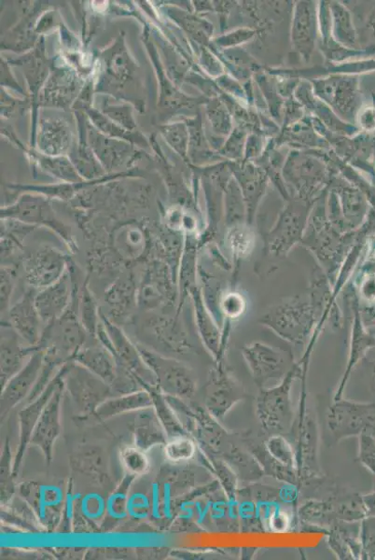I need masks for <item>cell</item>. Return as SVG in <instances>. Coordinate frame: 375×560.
I'll return each instance as SVG.
<instances>
[{
    "label": "cell",
    "mask_w": 375,
    "mask_h": 560,
    "mask_svg": "<svg viewBox=\"0 0 375 560\" xmlns=\"http://www.w3.org/2000/svg\"><path fill=\"white\" fill-rule=\"evenodd\" d=\"M292 33L297 50L309 55L316 36V15L313 5L301 4L298 6Z\"/></svg>",
    "instance_id": "d4e9b609"
},
{
    "label": "cell",
    "mask_w": 375,
    "mask_h": 560,
    "mask_svg": "<svg viewBox=\"0 0 375 560\" xmlns=\"http://www.w3.org/2000/svg\"><path fill=\"white\" fill-rule=\"evenodd\" d=\"M358 460L375 476V431H365L358 436Z\"/></svg>",
    "instance_id": "d590c367"
},
{
    "label": "cell",
    "mask_w": 375,
    "mask_h": 560,
    "mask_svg": "<svg viewBox=\"0 0 375 560\" xmlns=\"http://www.w3.org/2000/svg\"><path fill=\"white\" fill-rule=\"evenodd\" d=\"M10 219L27 226H43L52 230L67 245L75 247L71 230L59 222L48 207L20 205L4 214V219Z\"/></svg>",
    "instance_id": "d6986e66"
},
{
    "label": "cell",
    "mask_w": 375,
    "mask_h": 560,
    "mask_svg": "<svg viewBox=\"0 0 375 560\" xmlns=\"http://www.w3.org/2000/svg\"><path fill=\"white\" fill-rule=\"evenodd\" d=\"M328 544L340 559H362L360 522L339 521L328 532Z\"/></svg>",
    "instance_id": "ffe728a7"
},
{
    "label": "cell",
    "mask_w": 375,
    "mask_h": 560,
    "mask_svg": "<svg viewBox=\"0 0 375 560\" xmlns=\"http://www.w3.org/2000/svg\"><path fill=\"white\" fill-rule=\"evenodd\" d=\"M80 285L78 283L69 308L59 319L45 327L40 345L36 347L53 350L67 361H71L90 338L79 317Z\"/></svg>",
    "instance_id": "5b68a950"
},
{
    "label": "cell",
    "mask_w": 375,
    "mask_h": 560,
    "mask_svg": "<svg viewBox=\"0 0 375 560\" xmlns=\"http://www.w3.org/2000/svg\"><path fill=\"white\" fill-rule=\"evenodd\" d=\"M327 426L336 441L358 437L375 431V404L350 400L332 402L327 413Z\"/></svg>",
    "instance_id": "52a82bcc"
},
{
    "label": "cell",
    "mask_w": 375,
    "mask_h": 560,
    "mask_svg": "<svg viewBox=\"0 0 375 560\" xmlns=\"http://www.w3.org/2000/svg\"><path fill=\"white\" fill-rule=\"evenodd\" d=\"M69 258L59 250L45 246L31 253L24 262L29 288L41 291L56 284L68 270Z\"/></svg>",
    "instance_id": "ba28073f"
},
{
    "label": "cell",
    "mask_w": 375,
    "mask_h": 560,
    "mask_svg": "<svg viewBox=\"0 0 375 560\" xmlns=\"http://www.w3.org/2000/svg\"><path fill=\"white\" fill-rule=\"evenodd\" d=\"M71 361L84 366L111 387L117 382L121 370L115 355L94 338H89Z\"/></svg>",
    "instance_id": "e0dca14e"
},
{
    "label": "cell",
    "mask_w": 375,
    "mask_h": 560,
    "mask_svg": "<svg viewBox=\"0 0 375 560\" xmlns=\"http://www.w3.org/2000/svg\"><path fill=\"white\" fill-rule=\"evenodd\" d=\"M64 390V381H62L46 405L29 443L42 450L48 464L52 462L54 445L61 431L60 411Z\"/></svg>",
    "instance_id": "9a60e30c"
},
{
    "label": "cell",
    "mask_w": 375,
    "mask_h": 560,
    "mask_svg": "<svg viewBox=\"0 0 375 560\" xmlns=\"http://www.w3.org/2000/svg\"><path fill=\"white\" fill-rule=\"evenodd\" d=\"M79 317L90 338L97 339L96 334L100 324V310L88 288L87 282L80 285L78 294Z\"/></svg>",
    "instance_id": "83f0119b"
},
{
    "label": "cell",
    "mask_w": 375,
    "mask_h": 560,
    "mask_svg": "<svg viewBox=\"0 0 375 560\" xmlns=\"http://www.w3.org/2000/svg\"><path fill=\"white\" fill-rule=\"evenodd\" d=\"M243 355L259 389L267 388L272 381L280 382L294 365L289 356L264 344L254 343L246 346Z\"/></svg>",
    "instance_id": "9c48e42d"
},
{
    "label": "cell",
    "mask_w": 375,
    "mask_h": 560,
    "mask_svg": "<svg viewBox=\"0 0 375 560\" xmlns=\"http://www.w3.org/2000/svg\"><path fill=\"white\" fill-rule=\"evenodd\" d=\"M332 12L334 15L337 36H339L341 43H354L355 35L349 13L340 5L333 6Z\"/></svg>",
    "instance_id": "74e56055"
},
{
    "label": "cell",
    "mask_w": 375,
    "mask_h": 560,
    "mask_svg": "<svg viewBox=\"0 0 375 560\" xmlns=\"http://www.w3.org/2000/svg\"><path fill=\"white\" fill-rule=\"evenodd\" d=\"M100 320L103 326L98 329L97 339L115 355L119 366L134 375L145 390L158 389L156 377L143 361L137 345L101 310Z\"/></svg>",
    "instance_id": "7a4b0ae2"
},
{
    "label": "cell",
    "mask_w": 375,
    "mask_h": 560,
    "mask_svg": "<svg viewBox=\"0 0 375 560\" xmlns=\"http://www.w3.org/2000/svg\"><path fill=\"white\" fill-rule=\"evenodd\" d=\"M154 407L151 392L140 390L109 398L98 406L95 414L100 419H108L132 411Z\"/></svg>",
    "instance_id": "cb8c5ba5"
},
{
    "label": "cell",
    "mask_w": 375,
    "mask_h": 560,
    "mask_svg": "<svg viewBox=\"0 0 375 560\" xmlns=\"http://www.w3.org/2000/svg\"><path fill=\"white\" fill-rule=\"evenodd\" d=\"M362 125L367 129L375 127V113L373 111H367L362 115Z\"/></svg>",
    "instance_id": "b9f144b4"
},
{
    "label": "cell",
    "mask_w": 375,
    "mask_h": 560,
    "mask_svg": "<svg viewBox=\"0 0 375 560\" xmlns=\"http://www.w3.org/2000/svg\"><path fill=\"white\" fill-rule=\"evenodd\" d=\"M36 292L29 288L7 312L8 323L24 342L34 349L39 346L46 327L35 307Z\"/></svg>",
    "instance_id": "5bb4252c"
},
{
    "label": "cell",
    "mask_w": 375,
    "mask_h": 560,
    "mask_svg": "<svg viewBox=\"0 0 375 560\" xmlns=\"http://www.w3.org/2000/svg\"><path fill=\"white\" fill-rule=\"evenodd\" d=\"M241 440L248 451L253 455L262 471H264L265 475L271 476L278 481L290 485L301 484L299 483L297 470L287 467L276 461L268 451L265 442L260 443L247 435L243 436Z\"/></svg>",
    "instance_id": "44dd1931"
},
{
    "label": "cell",
    "mask_w": 375,
    "mask_h": 560,
    "mask_svg": "<svg viewBox=\"0 0 375 560\" xmlns=\"http://www.w3.org/2000/svg\"><path fill=\"white\" fill-rule=\"evenodd\" d=\"M290 526V518L287 513L281 510L274 512L270 517V527L276 533H285Z\"/></svg>",
    "instance_id": "ab89813d"
},
{
    "label": "cell",
    "mask_w": 375,
    "mask_h": 560,
    "mask_svg": "<svg viewBox=\"0 0 375 560\" xmlns=\"http://www.w3.org/2000/svg\"><path fill=\"white\" fill-rule=\"evenodd\" d=\"M369 515L375 516V489L374 492L363 496Z\"/></svg>",
    "instance_id": "60d3db41"
},
{
    "label": "cell",
    "mask_w": 375,
    "mask_h": 560,
    "mask_svg": "<svg viewBox=\"0 0 375 560\" xmlns=\"http://www.w3.org/2000/svg\"><path fill=\"white\" fill-rule=\"evenodd\" d=\"M298 516L308 526L327 532L339 522L332 500H309L299 506Z\"/></svg>",
    "instance_id": "484cf974"
},
{
    "label": "cell",
    "mask_w": 375,
    "mask_h": 560,
    "mask_svg": "<svg viewBox=\"0 0 375 560\" xmlns=\"http://www.w3.org/2000/svg\"><path fill=\"white\" fill-rule=\"evenodd\" d=\"M149 392H151L153 396L155 411L168 440L182 435H191L183 425L167 396L158 389Z\"/></svg>",
    "instance_id": "4316f807"
},
{
    "label": "cell",
    "mask_w": 375,
    "mask_h": 560,
    "mask_svg": "<svg viewBox=\"0 0 375 560\" xmlns=\"http://www.w3.org/2000/svg\"><path fill=\"white\" fill-rule=\"evenodd\" d=\"M197 443L191 435H182L169 439L166 444L167 458L175 464L189 462L196 457Z\"/></svg>",
    "instance_id": "d6a6232c"
},
{
    "label": "cell",
    "mask_w": 375,
    "mask_h": 560,
    "mask_svg": "<svg viewBox=\"0 0 375 560\" xmlns=\"http://www.w3.org/2000/svg\"><path fill=\"white\" fill-rule=\"evenodd\" d=\"M63 369L65 390L83 413H95L100 405L111 398L114 390L110 385L84 366L69 361Z\"/></svg>",
    "instance_id": "8992f818"
},
{
    "label": "cell",
    "mask_w": 375,
    "mask_h": 560,
    "mask_svg": "<svg viewBox=\"0 0 375 560\" xmlns=\"http://www.w3.org/2000/svg\"><path fill=\"white\" fill-rule=\"evenodd\" d=\"M174 295L168 266L162 261L149 263L137 288V305L142 309L156 310L173 303Z\"/></svg>",
    "instance_id": "8fae6325"
},
{
    "label": "cell",
    "mask_w": 375,
    "mask_h": 560,
    "mask_svg": "<svg viewBox=\"0 0 375 560\" xmlns=\"http://www.w3.org/2000/svg\"><path fill=\"white\" fill-rule=\"evenodd\" d=\"M116 245L120 255L128 260H137L146 250V235L141 228H120L116 236Z\"/></svg>",
    "instance_id": "f1b7e54d"
},
{
    "label": "cell",
    "mask_w": 375,
    "mask_h": 560,
    "mask_svg": "<svg viewBox=\"0 0 375 560\" xmlns=\"http://www.w3.org/2000/svg\"><path fill=\"white\" fill-rule=\"evenodd\" d=\"M362 559L375 560V516L368 515L360 522Z\"/></svg>",
    "instance_id": "8d00e7d4"
},
{
    "label": "cell",
    "mask_w": 375,
    "mask_h": 560,
    "mask_svg": "<svg viewBox=\"0 0 375 560\" xmlns=\"http://www.w3.org/2000/svg\"><path fill=\"white\" fill-rule=\"evenodd\" d=\"M337 520L344 522H361L369 515L364 497L358 494L332 499Z\"/></svg>",
    "instance_id": "f546056e"
},
{
    "label": "cell",
    "mask_w": 375,
    "mask_h": 560,
    "mask_svg": "<svg viewBox=\"0 0 375 560\" xmlns=\"http://www.w3.org/2000/svg\"><path fill=\"white\" fill-rule=\"evenodd\" d=\"M301 373L294 365L286 376L271 388L259 389L256 400V414L262 429L271 435L290 434L296 415L291 401L292 385Z\"/></svg>",
    "instance_id": "6da1fadb"
},
{
    "label": "cell",
    "mask_w": 375,
    "mask_h": 560,
    "mask_svg": "<svg viewBox=\"0 0 375 560\" xmlns=\"http://www.w3.org/2000/svg\"><path fill=\"white\" fill-rule=\"evenodd\" d=\"M136 445L143 450L167 443V435L154 407L139 410L134 425Z\"/></svg>",
    "instance_id": "603a6c76"
},
{
    "label": "cell",
    "mask_w": 375,
    "mask_h": 560,
    "mask_svg": "<svg viewBox=\"0 0 375 560\" xmlns=\"http://www.w3.org/2000/svg\"><path fill=\"white\" fill-rule=\"evenodd\" d=\"M106 304L112 317L125 320L137 305V288L131 277L124 276L117 280L105 295Z\"/></svg>",
    "instance_id": "7402d4cb"
},
{
    "label": "cell",
    "mask_w": 375,
    "mask_h": 560,
    "mask_svg": "<svg viewBox=\"0 0 375 560\" xmlns=\"http://www.w3.org/2000/svg\"><path fill=\"white\" fill-rule=\"evenodd\" d=\"M24 340L8 322L2 323V387L27 363L34 348L24 345Z\"/></svg>",
    "instance_id": "ac0fdd59"
},
{
    "label": "cell",
    "mask_w": 375,
    "mask_h": 560,
    "mask_svg": "<svg viewBox=\"0 0 375 560\" xmlns=\"http://www.w3.org/2000/svg\"><path fill=\"white\" fill-rule=\"evenodd\" d=\"M212 471L224 490L225 495L231 501H236L238 496V477L234 470L220 458L208 457Z\"/></svg>",
    "instance_id": "1f68e13d"
},
{
    "label": "cell",
    "mask_w": 375,
    "mask_h": 560,
    "mask_svg": "<svg viewBox=\"0 0 375 560\" xmlns=\"http://www.w3.org/2000/svg\"><path fill=\"white\" fill-rule=\"evenodd\" d=\"M244 398L242 385L219 366L208 385L205 408L220 422Z\"/></svg>",
    "instance_id": "4fadbf2b"
},
{
    "label": "cell",
    "mask_w": 375,
    "mask_h": 560,
    "mask_svg": "<svg viewBox=\"0 0 375 560\" xmlns=\"http://www.w3.org/2000/svg\"><path fill=\"white\" fill-rule=\"evenodd\" d=\"M121 462L133 475H142L149 469V461L145 450L136 446L126 447L121 452Z\"/></svg>",
    "instance_id": "e575fe53"
},
{
    "label": "cell",
    "mask_w": 375,
    "mask_h": 560,
    "mask_svg": "<svg viewBox=\"0 0 375 560\" xmlns=\"http://www.w3.org/2000/svg\"><path fill=\"white\" fill-rule=\"evenodd\" d=\"M73 468L102 480L106 475V465L101 453L91 447L75 455L72 458Z\"/></svg>",
    "instance_id": "4dcf8cb0"
},
{
    "label": "cell",
    "mask_w": 375,
    "mask_h": 560,
    "mask_svg": "<svg viewBox=\"0 0 375 560\" xmlns=\"http://www.w3.org/2000/svg\"><path fill=\"white\" fill-rule=\"evenodd\" d=\"M137 345L143 361L154 374L161 393L182 401L193 399L198 390V382L189 367L155 350Z\"/></svg>",
    "instance_id": "3957f363"
},
{
    "label": "cell",
    "mask_w": 375,
    "mask_h": 560,
    "mask_svg": "<svg viewBox=\"0 0 375 560\" xmlns=\"http://www.w3.org/2000/svg\"><path fill=\"white\" fill-rule=\"evenodd\" d=\"M0 272H2L0 274V278H2V297H0V303H2V315L5 316L12 306L11 300L15 288L16 272L15 268L7 265H2Z\"/></svg>",
    "instance_id": "f35d334b"
},
{
    "label": "cell",
    "mask_w": 375,
    "mask_h": 560,
    "mask_svg": "<svg viewBox=\"0 0 375 560\" xmlns=\"http://www.w3.org/2000/svg\"><path fill=\"white\" fill-rule=\"evenodd\" d=\"M66 365V364H65ZM64 365L48 385L46 391L33 402L26 404L19 413L20 442L13 465V475H16L22 463L25 449L30 443L34 429L50 399L63 381Z\"/></svg>",
    "instance_id": "2e32d148"
},
{
    "label": "cell",
    "mask_w": 375,
    "mask_h": 560,
    "mask_svg": "<svg viewBox=\"0 0 375 560\" xmlns=\"http://www.w3.org/2000/svg\"><path fill=\"white\" fill-rule=\"evenodd\" d=\"M46 359V350L35 348L25 366L5 385L2 394V416L29 396L39 379Z\"/></svg>",
    "instance_id": "7c38bea8"
},
{
    "label": "cell",
    "mask_w": 375,
    "mask_h": 560,
    "mask_svg": "<svg viewBox=\"0 0 375 560\" xmlns=\"http://www.w3.org/2000/svg\"><path fill=\"white\" fill-rule=\"evenodd\" d=\"M290 434L294 436L296 468L299 483L319 476V443L317 420L308 408L307 394L304 391Z\"/></svg>",
    "instance_id": "277c9868"
},
{
    "label": "cell",
    "mask_w": 375,
    "mask_h": 560,
    "mask_svg": "<svg viewBox=\"0 0 375 560\" xmlns=\"http://www.w3.org/2000/svg\"><path fill=\"white\" fill-rule=\"evenodd\" d=\"M265 445L271 456L281 465L296 469V456L293 445L284 435H271Z\"/></svg>",
    "instance_id": "836d02e7"
},
{
    "label": "cell",
    "mask_w": 375,
    "mask_h": 560,
    "mask_svg": "<svg viewBox=\"0 0 375 560\" xmlns=\"http://www.w3.org/2000/svg\"><path fill=\"white\" fill-rule=\"evenodd\" d=\"M77 269L71 262L68 270L57 282L37 291L35 304L45 325L57 319L69 308L78 284Z\"/></svg>",
    "instance_id": "30bf717a"
}]
</instances>
